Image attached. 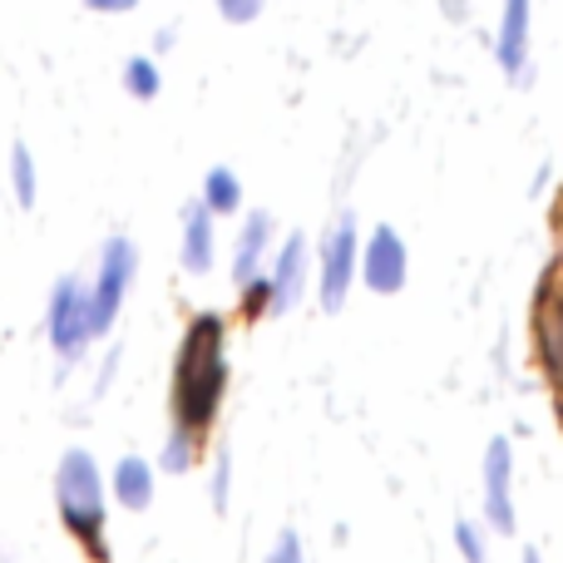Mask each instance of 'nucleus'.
Here are the masks:
<instances>
[{
    "label": "nucleus",
    "instance_id": "1",
    "mask_svg": "<svg viewBox=\"0 0 563 563\" xmlns=\"http://www.w3.org/2000/svg\"><path fill=\"white\" fill-rule=\"evenodd\" d=\"M223 396H228V321L218 311H203V317L188 321L184 346H178L168 416H174L178 430L208 440Z\"/></svg>",
    "mask_w": 563,
    "mask_h": 563
},
{
    "label": "nucleus",
    "instance_id": "2",
    "mask_svg": "<svg viewBox=\"0 0 563 563\" xmlns=\"http://www.w3.org/2000/svg\"><path fill=\"white\" fill-rule=\"evenodd\" d=\"M55 505L65 534L79 544L89 563H109V534H104V479L89 450H65L55 470Z\"/></svg>",
    "mask_w": 563,
    "mask_h": 563
},
{
    "label": "nucleus",
    "instance_id": "3",
    "mask_svg": "<svg viewBox=\"0 0 563 563\" xmlns=\"http://www.w3.org/2000/svg\"><path fill=\"white\" fill-rule=\"evenodd\" d=\"M529 331H534V356L549 376L554 420L563 430V267H549V273L539 277L534 311H529Z\"/></svg>",
    "mask_w": 563,
    "mask_h": 563
},
{
    "label": "nucleus",
    "instance_id": "4",
    "mask_svg": "<svg viewBox=\"0 0 563 563\" xmlns=\"http://www.w3.org/2000/svg\"><path fill=\"white\" fill-rule=\"evenodd\" d=\"M134 267H139L134 243H129V238H109L104 257H99V277H95V287H89V327H95V336H104V331L114 327L119 307H124V291H129V282H134Z\"/></svg>",
    "mask_w": 563,
    "mask_h": 563
},
{
    "label": "nucleus",
    "instance_id": "5",
    "mask_svg": "<svg viewBox=\"0 0 563 563\" xmlns=\"http://www.w3.org/2000/svg\"><path fill=\"white\" fill-rule=\"evenodd\" d=\"M45 331H49V346L65 361H75L95 341V327H89V287L79 277L55 282V297L45 307Z\"/></svg>",
    "mask_w": 563,
    "mask_h": 563
},
{
    "label": "nucleus",
    "instance_id": "6",
    "mask_svg": "<svg viewBox=\"0 0 563 563\" xmlns=\"http://www.w3.org/2000/svg\"><path fill=\"white\" fill-rule=\"evenodd\" d=\"M356 257H361V243H356V223L341 218L327 238H321V307L327 311H341L351 291V277H356Z\"/></svg>",
    "mask_w": 563,
    "mask_h": 563
},
{
    "label": "nucleus",
    "instance_id": "7",
    "mask_svg": "<svg viewBox=\"0 0 563 563\" xmlns=\"http://www.w3.org/2000/svg\"><path fill=\"white\" fill-rule=\"evenodd\" d=\"M485 519L495 525V534H515V455H509V440H489L485 450Z\"/></svg>",
    "mask_w": 563,
    "mask_h": 563
},
{
    "label": "nucleus",
    "instance_id": "8",
    "mask_svg": "<svg viewBox=\"0 0 563 563\" xmlns=\"http://www.w3.org/2000/svg\"><path fill=\"white\" fill-rule=\"evenodd\" d=\"M361 277L371 291H400L406 287V243L396 228H376L371 243L361 247Z\"/></svg>",
    "mask_w": 563,
    "mask_h": 563
},
{
    "label": "nucleus",
    "instance_id": "9",
    "mask_svg": "<svg viewBox=\"0 0 563 563\" xmlns=\"http://www.w3.org/2000/svg\"><path fill=\"white\" fill-rule=\"evenodd\" d=\"M307 273H311V247L301 233H291L282 243V253L273 257V311H291L307 291Z\"/></svg>",
    "mask_w": 563,
    "mask_h": 563
},
{
    "label": "nucleus",
    "instance_id": "10",
    "mask_svg": "<svg viewBox=\"0 0 563 563\" xmlns=\"http://www.w3.org/2000/svg\"><path fill=\"white\" fill-rule=\"evenodd\" d=\"M495 55H499V69H505L509 79H525V65H529V0H505Z\"/></svg>",
    "mask_w": 563,
    "mask_h": 563
},
{
    "label": "nucleus",
    "instance_id": "11",
    "mask_svg": "<svg viewBox=\"0 0 563 563\" xmlns=\"http://www.w3.org/2000/svg\"><path fill=\"white\" fill-rule=\"evenodd\" d=\"M208 267H213V208L188 203V213H184V273L203 277Z\"/></svg>",
    "mask_w": 563,
    "mask_h": 563
},
{
    "label": "nucleus",
    "instance_id": "12",
    "mask_svg": "<svg viewBox=\"0 0 563 563\" xmlns=\"http://www.w3.org/2000/svg\"><path fill=\"white\" fill-rule=\"evenodd\" d=\"M109 489H114V499L124 509H148L154 505V465H144L139 455H124L114 465V475H109Z\"/></svg>",
    "mask_w": 563,
    "mask_h": 563
},
{
    "label": "nucleus",
    "instance_id": "13",
    "mask_svg": "<svg viewBox=\"0 0 563 563\" xmlns=\"http://www.w3.org/2000/svg\"><path fill=\"white\" fill-rule=\"evenodd\" d=\"M267 243H273V218L247 213L243 233H238V253H233V282L257 277V267H263V257H267Z\"/></svg>",
    "mask_w": 563,
    "mask_h": 563
},
{
    "label": "nucleus",
    "instance_id": "14",
    "mask_svg": "<svg viewBox=\"0 0 563 563\" xmlns=\"http://www.w3.org/2000/svg\"><path fill=\"white\" fill-rule=\"evenodd\" d=\"M203 203L213 208V213H238L243 208V184H238V174L233 168H208V178H203Z\"/></svg>",
    "mask_w": 563,
    "mask_h": 563
},
{
    "label": "nucleus",
    "instance_id": "15",
    "mask_svg": "<svg viewBox=\"0 0 563 563\" xmlns=\"http://www.w3.org/2000/svg\"><path fill=\"white\" fill-rule=\"evenodd\" d=\"M10 188H15V203H20V208H35L40 178H35V158H30L25 144L10 148Z\"/></svg>",
    "mask_w": 563,
    "mask_h": 563
},
{
    "label": "nucleus",
    "instance_id": "16",
    "mask_svg": "<svg viewBox=\"0 0 563 563\" xmlns=\"http://www.w3.org/2000/svg\"><path fill=\"white\" fill-rule=\"evenodd\" d=\"M198 455H203V440L174 426V435H168V445H164V470H168V475H184V470H194Z\"/></svg>",
    "mask_w": 563,
    "mask_h": 563
},
{
    "label": "nucleus",
    "instance_id": "17",
    "mask_svg": "<svg viewBox=\"0 0 563 563\" xmlns=\"http://www.w3.org/2000/svg\"><path fill=\"white\" fill-rule=\"evenodd\" d=\"M243 287V301H238V311H243V321H257V317H267L273 311V277H247V282H238Z\"/></svg>",
    "mask_w": 563,
    "mask_h": 563
},
{
    "label": "nucleus",
    "instance_id": "18",
    "mask_svg": "<svg viewBox=\"0 0 563 563\" xmlns=\"http://www.w3.org/2000/svg\"><path fill=\"white\" fill-rule=\"evenodd\" d=\"M124 89L134 99H154L158 95V65H154V59H148V55L129 59V65H124Z\"/></svg>",
    "mask_w": 563,
    "mask_h": 563
},
{
    "label": "nucleus",
    "instance_id": "19",
    "mask_svg": "<svg viewBox=\"0 0 563 563\" xmlns=\"http://www.w3.org/2000/svg\"><path fill=\"white\" fill-rule=\"evenodd\" d=\"M455 544H460V554H465V563H489L485 539H479V529L470 525V519H460L455 525Z\"/></svg>",
    "mask_w": 563,
    "mask_h": 563
},
{
    "label": "nucleus",
    "instance_id": "20",
    "mask_svg": "<svg viewBox=\"0 0 563 563\" xmlns=\"http://www.w3.org/2000/svg\"><path fill=\"white\" fill-rule=\"evenodd\" d=\"M218 10H223V20H233V25H247V20L263 15V0H218Z\"/></svg>",
    "mask_w": 563,
    "mask_h": 563
},
{
    "label": "nucleus",
    "instance_id": "21",
    "mask_svg": "<svg viewBox=\"0 0 563 563\" xmlns=\"http://www.w3.org/2000/svg\"><path fill=\"white\" fill-rule=\"evenodd\" d=\"M228 485H233V460L218 455V465H213V509H228Z\"/></svg>",
    "mask_w": 563,
    "mask_h": 563
},
{
    "label": "nucleus",
    "instance_id": "22",
    "mask_svg": "<svg viewBox=\"0 0 563 563\" xmlns=\"http://www.w3.org/2000/svg\"><path fill=\"white\" fill-rule=\"evenodd\" d=\"M267 563H301V544H297V534L291 529H282V539L273 544V559Z\"/></svg>",
    "mask_w": 563,
    "mask_h": 563
},
{
    "label": "nucleus",
    "instance_id": "23",
    "mask_svg": "<svg viewBox=\"0 0 563 563\" xmlns=\"http://www.w3.org/2000/svg\"><path fill=\"white\" fill-rule=\"evenodd\" d=\"M89 10H99V15H119V10H134L139 0H85Z\"/></svg>",
    "mask_w": 563,
    "mask_h": 563
},
{
    "label": "nucleus",
    "instance_id": "24",
    "mask_svg": "<svg viewBox=\"0 0 563 563\" xmlns=\"http://www.w3.org/2000/svg\"><path fill=\"white\" fill-rule=\"evenodd\" d=\"M519 563H544V554H539V549H525V559Z\"/></svg>",
    "mask_w": 563,
    "mask_h": 563
},
{
    "label": "nucleus",
    "instance_id": "25",
    "mask_svg": "<svg viewBox=\"0 0 563 563\" xmlns=\"http://www.w3.org/2000/svg\"><path fill=\"white\" fill-rule=\"evenodd\" d=\"M554 233H563V223H559V228H554Z\"/></svg>",
    "mask_w": 563,
    "mask_h": 563
}]
</instances>
